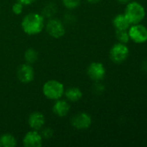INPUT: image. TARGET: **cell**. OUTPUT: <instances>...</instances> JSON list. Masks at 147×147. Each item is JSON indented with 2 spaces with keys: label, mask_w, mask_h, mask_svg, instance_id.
I'll return each mask as SVG.
<instances>
[{
  "label": "cell",
  "mask_w": 147,
  "mask_h": 147,
  "mask_svg": "<svg viewBox=\"0 0 147 147\" xmlns=\"http://www.w3.org/2000/svg\"><path fill=\"white\" fill-rule=\"evenodd\" d=\"M87 72L92 80L99 82L105 78L106 68L101 62H93L88 65Z\"/></svg>",
  "instance_id": "7"
},
{
  "label": "cell",
  "mask_w": 147,
  "mask_h": 147,
  "mask_svg": "<svg viewBox=\"0 0 147 147\" xmlns=\"http://www.w3.org/2000/svg\"><path fill=\"white\" fill-rule=\"evenodd\" d=\"M72 126L79 130H85L88 129L92 124V119L89 115L87 113H79L74 115L71 119Z\"/></svg>",
  "instance_id": "8"
},
{
  "label": "cell",
  "mask_w": 147,
  "mask_h": 147,
  "mask_svg": "<svg viewBox=\"0 0 147 147\" xmlns=\"http://www.w3.org/2000/svg\"><path fill=\"white\" fill-rule=\"evenodd\" d=\"M35 77V71L30 64H23L17 70V78L20 82L28 84L33 81Z\"/></svg>",
  "instance_id": "9"
},
{
  "label": "cell",
  "mask_w": 147,
  "mask_h": 147,
  "mask_svg": "<svg viewBox=\"0 0 147 147\" xmlns=\"http://www.w3.org/2000/svg\"><path fill=\"white\" fill-rule=\"evenodd\" d=\"M18 3H22L23 5H29L35 2V0H16Z\"/></svg>",
  "instance_id": "21"
},
{
  "label": "cell",
  "mask_w": 147,
  "mask_h": 147,
  "mask_svg": "<svg viewBox=\"0 0 147 147\" xmlns=\"http://www.w3.org/2000/svg\"><path fill=\"white\" fill-rule=\"evenodd\" d=\"M22 28L29 35H35L42 32L44 28V17L38 13H29L22 21Z\"/></svg>",
  "instance_id": "1"
},
{
  "label": "cell",
  "mask_w": 147,
  "mask_h": 147,
  "mask_svg": "<svg viewBox=\"0 0 147 147\" xmlns=\"http://www.w3.org/2000/svg\"><path fill=\"white\" fill-rule=\"evenodd\" d=\"M124 15L131 24H138L146 16V9L139 2H129L126 7Z\"/></svg>",
  "instance_id": "2"
},
{
  "label": "cell",
  "mask_w": 147,
  "mask_h": 147,
  "mask_svg": "<svg viewBox=\"0 0 147 147\" xmlns=\"http://www.w3.org/2000/svg\"><path fill=\"white\" fill-rule=\"evenodd\" d=\"M25 147H40L42 145V137L36 130L28 132L23 140Z\"/></svg>",
  "instance_id": "10"
},
{
  "label": "cell",
  "mask_w": 147,
  "mask_h": 147,
  "mask_svg": "<svg viewBox=\"0 0 147 147\" xmlns=\"http://www.w3.org/2000/svg\"><path fill=\"white\" fill-rule=\"evenodd\" d=\"M42 137L45 138V139H49V138H51L52 135H53V130L51 128H45L42 130Z\"/></svg>",
  "instance_id": "20"
},
{
  "label": "cell",
  "mask_w": 147,
  "mask_h": 147,
  "mask_svg": "<svg viewBox=\"0 0 147 147\" xmlns=\"http://www.w3.org/2000/svg\"><path fill=\"white\" fill-rule=\"evenodd\" d=\"M128 34L130 39L138 44L147 41V28L141 24H133L132 27H129Z\"/></svg>",
  "instance_id": "5"
},
{
  "label": "cell",
  "mask_w": 147,
  "mask_h": 147,
  "mask_svg": "<svg viewBox=\"0 0 147 147\" xmlns=\"http://www.w3.org/2000/svg\"><path fill=\"white\" fill-rule=\"evenodd\" d=\"M47 33L53 38L59 39L65 34V27L63 23L55 18H52L48 21L46 24Z\"/></svg>",
  "instance_id": "6"
},
{
  "label": "cell",
  "mask_w": 147,
  "mask_h": 147,
  "mask_svg": "<svg viewBox=\"0 0 147 147\" xmlns=\"http://www.w3.org/2000/svg\"><path fill=\"white\" fill-rule=\"evenodd\" d=\"M24 59L28 64H33L35 63L38 59V53L36 49L34 48H29L26 50L24 53Z\"/></svg>",
  "instance_id": "16"
},
{
  "label": "cell",
  "mask_w": 147,
  "mask_h": 147,
  "mask_svg": "<svg viewBox=\"0 0 147 147\" xmlns=\"http://www.w3.org/2000/svg\"><path fill=\"white\" fill-rule=\"evenodd\" d=\"M28 123L31 129L38 131L43 127L45 123V117L40 112H33L29 116Z\"/></svg>",
  "instance_id": "11"
},
{
  "label": "cell",
  "mask_w": 147,
  "mask_h": 147,
  "mask_svg": "<svg viewBox=\"0 0 147 147\" xmlns=\"http://www.w3.org/2000/svg\"><path fill=\"white\" fill-rule=\"evenodd\" d=\"M23 5L18 2H16L12 5V12L15 15H20L23 12Z\"/></svg>",
  "instance_id": "19"
},
{
  "label": "cell",
  "mask_w": 147,
  "mask_h": 147,
  "mask_svg": "<svg viewBox=\"0 0 147 147\" xmlns=\"http://www.w3.org/2000/svg\"><path fill=\"white\" fill-rule=\"evenodd\" d=\"M65 96L70 102H78L82 97V91L76 87H72L68 89L64 92Z\"/></svg>",
  "instance_id": "14"
},
{
  "label": "cell",
  "mask_w": 147,
  "mask_h": 147,
  "mask_svg": "<svg viewBox=\"0 0 147 147\" xmlns=\"http://www.w3.org/2000/svg\"><path fill=\"white\" fill-rule=\"evenodd\" d=\"M88 3H99L100 1L101 0H87Z\"/></svg>",
  "instance_id": "23"
},
{
  "label": "cell",
  "mask_w": 147,
  "mask_h": 147,
  "mask_svg": "<svg viewBox=\"0 0 147 147\" xmlns=\"http://www.w3.org/2000/svg\"><path fill=\"white\" fill-rule=\"evenodd\" d=\"M129 56V48L126 44H114L110 50V59L113 63L120 64L124 62Z\"/></svg>",
  "instance_id": "4"
},
{
  "label": "cell",
  "mask_w": 147,
  "mask_h": 147,
  "mask_svg": "<svg viewBox=\"0 0 147 147\" xmlns=\"http://www.w3.org/2000/svg\"><path fill=\"white\" fill-rule=\"evenodd\" d=\"M113 26L115 27L116 29H120V30H127L131 25L128 19L126 17V16L124 14L117 15L113 18Z\"/></svg>",
  "instance_id": "13"
},
{
  "label": "cell",
  "mask_w": 147,
  "mask_h": 147,
  "mask_svg": "<svg viewBox=\"0 0 147 147\" xmlns=\"http://www.w3.org/2000/svg\"><path fill=\"white\" fill-rule=\"evenodd\" d=\"M69 110L70 105L67 101L62 100L61 98L55 100V102L53 106V112L55 115H56L59 117H63L68 114Z\"/></svg>",
  "instance_id": "12"
},
{
  "label": "cell",
  "mask_w": 147,
  "mask_h": 147,
  "mask_svg": "<svg viewBox=\"0 0 147 147\" xmlns=\"http://www.w3.org/2000/svg\"><path fill=\"white\" fill-rule=\"evenodd\" d=\"M81 1V0H62V3L67 9H74L80 5Z\"/></svg>",
  "instance_id": "18"
},
{
  "label": "cell",
  "mask_w": 147,
  "mask_h": 147,
  "mask_svg": "<svg viewBox=\"0 0 147 147\" xmlns=\"http://www.w3.org/2000/svg\"><path fill=\"white\" fill-rule=\"evenodd\" d=\"M16 146V140L13 135L4 134L0 136V147H14Z\"/></svg>",
  "instance_id": "15"
},
{
  "label": "cell",
  "mask_w": 147,
  "mask_h": 147,
  "mask_svg": "<svg viewBox=\"0 0 147 147\" xmlns=\"http://www.w3.org/2000/svg\"><path fill=\"white\" fill-rule=\"evenodd\" d=\"M65 90L63 84L56 80H49L42 86L43 95L51 100H58L64 95Z\"/></svg>",
  "instance_id": "3"
},
{
  "label": "cell",
  "mask_w": 147,
  "mask_h": 147,
  "mask_svg": "<svg viewBox=\"0 0 147 147\" xmlns=\"http://www.w3.org/2000/svg\"><path fill=\"white\" fill-rule=\"evenodd\" d=\"M116 37H117L118 40L123 44H126L130 40V37H129V34H128L127 30L117 29L116 30Z\"/></svg>",
  "instance_id": "17"
},
{
  "label": "cell",
  "mask_w": 147,
  "mask_h": 147,
  "mask_svg": "<svg viewBox=\"0 0 147 147\" xmlns=\"http://www.w3.org/2000/svg\"><path fill=\"white\" fill-rule=\"evenodd\" d=\"M119 3H122V4H126V3H128L131 0H117Z\"/></svg>",
  "instance_id": "22"
}]
</instances>
